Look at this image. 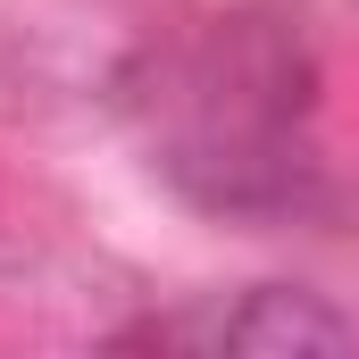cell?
Wrapping results in <instances>:
<instances>
[{
  "label": "cell",
  "instance_id": "obj_1",
  "mask_svg": "<svg viewBox=\"0 0 359 359\" xmlns=\"http://www.w3.org/2000/svg\"><path fill=\"white\" fill-rule=\"evenodd\" d=\"M151 343H192V351H343L351 326H343L318 292L259 284V292H243L234 309H201V318L151 326Z\"/></svg>",
  "mask_w": 359,
  "mask_h": 359
}]
</instances>
